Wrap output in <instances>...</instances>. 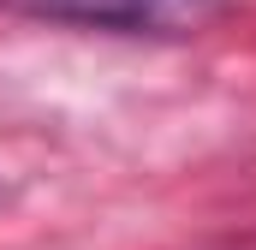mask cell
Segmentation results:
<instances>
[{
  "instance_id": "1",
  "label": "cell",
  "mask_w": 256,
  "mask_h": 250,
  "mask_svg": "<svg viewBox=\"0 0 256 250\" xmlns=\"http://www.w3.org/2000/svg\"><path fill=\"white\" fill-rule=\"evenodd\" d=\"M0 12L66 24V30H102V36H196L214 18L232 12V0H0Z\"/></svg>"
}]
</instances>
